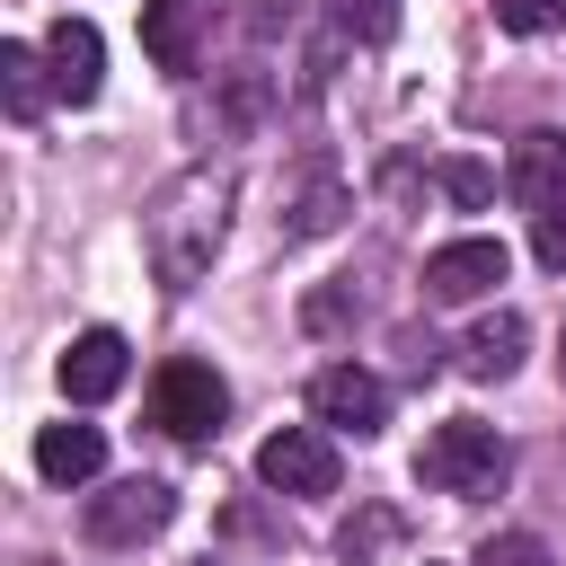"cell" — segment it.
<instances>
[{
    "mask_svg": "<svg viewBox=\"0 0 566 566\" xmlns=\"http://www.w3.org/2000/svg\"><path fill=\"white\" fill-rule=\"evenodd\" d=\"M230 230V177L221 168H186L150 195L142 212V256H150V283L159 292H195L212 274V248Z\"/></svg>",
    "mask_w": 566,
    "mask_h": 566,
    "instance_id": "obj_1",
    "label": "cell"
},
{
    "mask_svg": "<svg viewBox=\"0 0 566 566\" xmlns=\"http://www.w3.org/2000/svg\"><path fill=\"white\" fill-rule=\"evenodd\" d=\"M416 478H424L433 495H504V478H513V451H504V433H495V424H478V416H451V424H433V433H424V451H416Z\"/></svg>",
    "mask_w": 566,
    "mask_h": 566,
    "instance_id": "obj_2",
    "label": "cell"
},
{
    "mask_svg": "<svg viewBox=\"0 0 566 566\" xmlns=\"http://www.w3.org/2000/svg\"><path fill=\"white\" fill-rule=\"evenodd\" d=\"M221 416H230V380L212 371V363H195V354H168L159 371H150V424L168 433V442H212L221 433Z\"/></svg>",
    "mask_w": 566,
    "mask_h": 566,
    "instance_id": "obj_3",
    "label": "cell"
},
{
    "mask_svg": "<svg viewBox=\"0 0 566 566\" xmlns=\"http://www.w3.org/2000/svg\"><path fill=\"white\" fill-rule=\"evenodd\" d=\"M168 513H177L168 478H115L106 495H88V539L97 548H142V539L168 531Z\"/></svg>",
    "mask_w": 566,
    "mask_h": 566,
    "instance_id": "obj_4",
    "label": "cell"
},
{
    "mask_svg": "<svg viewBox=\"0 0 566 566\" xmlns=\"http://www.w3.org/2000/svg\"><path fill=\"white\" fill-rule=\"evenodd\" d=\"M256 478L274 495H336V442L318 424H283L256 442Z\"/></svg>",
    "mask_w": 566,
    "mask_h": 566,
    "instance_id": "obj_5",
    "label": "cell"
},
{
    "mask_svg": "<svg viewBox=\"0 0 566 566\" xmlns=\"http://www.w3.org/2000/svg\"><path fill=\"white\" fill-rule=\"evenodd\" d=\"M310 416L363 442V433H380V424H389V389H380L363 363H327V371L310 380Z\"/></svg>",
    "mask_w": 566,
    "mask_h": 566,
    "instance_id": "obj_6",
    "label": "cell"
},
{
    "mask_svg": "<svg viewBox=\"0 0 566 566\" xmlns=\"http://www.w3.org/2000/svg\"><path fill=\"white\" fill-rule=\"evenodd\" d=\"M504 274H513L504 239H451V248L424 256V301H478V292H495Z\"/></svg>",
    "mask_w": 566,
    "mask_h": 566,
    "instance_id": "obj_7",
    "label": "cell"
},
{
    "mask_svg": "<svg viewBox=\"0 0 566 566\" xmlns=\"http://www.w3.org/2000/svg\"><path fill=\"white\" fill-rule=\"evenodd\" d=\"M124 371H133V345H124L115 327H88V336H71V354H62V398H71V407H97V398L124 389Z\"/></svg>",
    "mask_w": 566,
    "mask_h": 566,
    "instance_id": "obj_8",
    "label": "cell"
},
{
    "mask_svg": "<svg viewBox=\"0 0 566 566\" xmlns=\"http://www.w3.org/2000/svg\"><path fill=\"white\" fill-rule=\"evenodd\" d=\"M203 27H212V0H142V53L159 71H195Z\"/></svg>",
    "mask_w": 566,
    "mask_h": 566,
    "instance_id": "obj_9",
    "label": "cell"
},
{
    "mask_svg": "<svg viewBox=\"0 0 566 566\" xmlns=\"http://www.w3.org/2000/svg\"><path fill=\"white\" fill-rule=\"evenodd\" d=\"M44 62H53V97H71V106H88V97L106 88V44H97L88 18H62V27L44 35Z\"/></svg>",
    "mask_w": 566,
    "mask_h": 566,
    "instance_id": "obj_10",
    "label": "cell"
},
{
    "mask_svg": "<svg viewBox=\"0 0 566 566\" xmlns=\"http://www.w3.org/2000/svg\"><path fill=\"white\" fill-rule=\"evenodd\" d=\"M522 345H531V318H522V310H495V318L469 327L460 371H469V380H513V371H522Z\"/></svg>",
    "mask_w": 566,
    "mask_h": 566,
    "instance_id": "obj_11",
    "label": "cell"
},
{
    "mask_svg": "<svg viewBox=\"0 0 566 566\" xmlns=\"http://www.w3.org/2000/svg\"><path fill=\"white\" fill-rule=\"evenodd\" d=\"M35 469H44L53 486H80V478H97V469H106V433L62 416V424H44V433H35Z\"/></svg>",
    "mask_w": 566,
    "mask_h": 566,
    "instance_id": "obj_12",
    "label": "cell"
},
{
    "mask_svg": "<svg viewBox=\"0 0 566 566\" xmlns=\"http://www.w3.org/2000/svg\"><path fill=\"white\" fill-rule=\"evenodd\" d=\"M504 186H513L531 212H539L548 195H566V133H548V124H539V133H522V142H513V168H504Z\"/></svg>",
    "mask_w": 566,
    "mask_h": 566,
    "instance_id": "obj_13",
    "label": "cell"
},
{
    "mask_svg": "<svg viewBox=\"0 0 566 566\" xmlns=\"http://www.w3.org/2000/svg\"><path fill=\"white\" fill-rule=\"evenodd\" d=\"M0 97H9L18 124H35L44 97H53V62H44L35 44H0Z\"/></svg>",
    "mask_w": 566,
    "mask_h": 566,
    "instance_id": "obj_14",
    "label": "cell"
},
{
    "mask_svg": "<svg viewBox=\"0 0 566 566\" xmlns=\"http://www.w3.org/2000/svg\"><path fill=\"white\" fill-rule=\"evenodd\" d=\"M345 212H354V195H345L336 177H310V186L292 195V212H283V239H327Z\"/></svg>",
    "mask_w": 566,
    "mask_h": 566,
    "instance_id": "obj_15",
    "label": "cell"
},
{
    "mask_svg": "<svg viewBox=\"0 0 566 566\" xmlns=\"http://www.w3.org/2000/svg\"><path fill=\"white\" fill-rule=\"evenodd\" d=\"M398 531H407V522H398L389 504H363V513H354V522L336 531V557H345V566H371V557H380V548H389Z\"/></svg>",
    "mask_w": 566,
    "mask_h": 566,
    "instance_id": "obj_16",
    "label": "cell"
},
{
    "mask_svg": "<svg viewBox=\"0 0 566 566\" xmlns=\"http://www.w3.org/2000/svg\"><path fill=\"white\" fill-rule=\"evenodd\" d=\"M327 18H336L345 44H389L398 35V0H327Z\"/></svg>",
    "mask_w": 566,
    "mask_h": 566,
    "instance_id": "obj_17",
    "label": "cell"
},
{
    "mask_svg": "<svg viewBox=\"0 0 566 566\" xmlns=\"http://www.w3.org/2000/svg\"><path fill=\"white\" fill-rule=\"evenodd\" d=\"M495 27L504 35H557L566 27V0H495Z\"/></svg>",
    "mask_w": 566,
    "mask_h": 566,
    "instance_id": "obj_18",
    "label": "cell"
},
{
    "mask_svg": "<svg viewBox=\"0 0 566 566\" xmlns=\"http://www.w3.org/2000/svg\"><path fill=\"white\" fill-rule=\"evenodd\" d=\"M221 115H230V133H256V115H265V80H256V71H230Z\"/></svg>",
    "mask_w": 566,
    "mask_h": 566,
    "instance_id": "obj_19",
    "label": "cell"
},
{
    "mask_svg": "<svg viewBox=\"0 0 566 566\" xmlns=\"http://www.w3.org/2000/svg\"><path fill=\"white\" fill-rule=\"evenodd\" d=\"M433 186H442L451 203H486V195H495V168H478V159H442Z\"/></svg>",
    "mask_w": 566,
    "mask_h": 566,
    "instance_id": "obj_20",
    "label": "cell"
},
{
    "mask_svg": "<svg viewBox=\"0 0 566 566\" xmlns=\"http://www.w3.org/2000/svg\"><path fill=\"white\" fill-rule=\"evenodd\" d=\"M478 566H557V557H548V539H531V531H495V539L478 548Z\"/></svg>",
    "mask_w": 566,
    "mask_h": 566,
    "instance_id": "obj_21",
    "label": "cell"
},
{
    "mask_svg": "<svg viewBox=\"0 0 566 566\" xmlns=\"http://www.w3.org/2000/svg\"><path fill=\"white\" fill-rule=\"evenodd\" d=\"M531 256H539V265H566V195H548V203L531 212Z\"/></svg>",
    "mask_w": 566,
    "mask_h": 566,
    "instance_id": "obj_22",
    "label": "cell"
},
{
    "mask_svg": "<svg viewBox=\"0 0 566 566\" xmlns=\"http://www.w3.org/2000/svg\"><path fill=\"white\" fill-rule=\"evenodd\" d=\"M292 27V0H248V35H283Z\"/></svg>",
    "mask_w": 566,
    "mask_h": 566,
    "instance_id": "obj_23",
    "label": "cell"
}]
</instances>
